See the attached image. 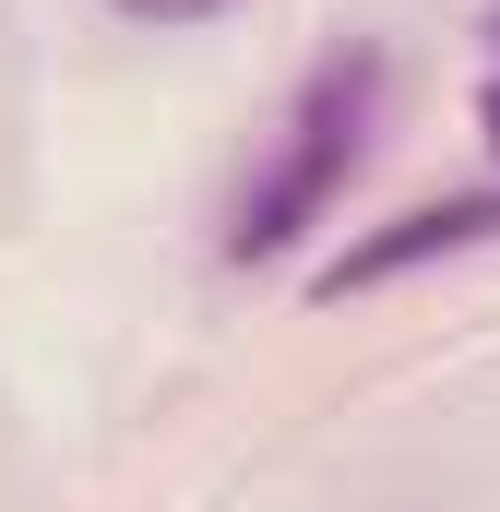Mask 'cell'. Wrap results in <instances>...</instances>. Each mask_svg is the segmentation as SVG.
<instances>
[{"instance_id": "6da1fadb", "label": "cell", "mask_w": 500, "mask_h": 512, "mask_svg": "<svg viewBox=\"0 0 500 512\" xmlns=\"http://www.w3.org/2000/svg\"><path fill=\"white\" fill-rule=\"evenodd\" d=\"M370 120H381V48H322L310 60V84L286 96V120H274V155L250 167L239 215H227V262H286L334 203H346V179H358V155H370Z\"/></svg>"}, {"instance_id": "7a4b0ae2", "label": "cell", "mask_w": 500, "mask_h": 512, "mask_svg": "<svg viewBox=\"0 0 500 512\" xmlns=\"http://www.w3.org/2000/svg\"><path fill=\"white\" fill-rule=\"evenodd\" d=\"M500 239V191H453V203H417V215H393L381 239H346V251L310 274V298H346V286H393V274H417V262L441 251H477Z\"/></svg>"}, {"instance_id": "3957f363", "label": "cell", "mask_w": 500, "mask_h": 512, "mask_svg": "<svg viewBox=\"0 0 500 512\" xmlns=\"http://www.w3.org/2000/svg\"><path fill=\"white\" fill-rule=\"evenodd\" d=\"M108 12H120V24H155V36H167V24H215V12H239V0H108Z\"/></svg>"}, {"instance_id": "277c9868", "label": "cell", "mask_w": 500, "mask_h": 512, "mask_svg": "<svg viewBox=\"0 0 500 512\" xmlns=\"http://www.w3.org/2000/svg\"><path fill=\"white\" fill-rule=\"evenodd\" d=\"M477 143L500 155V24H489V72H477Z\"/></svg>"}]
</instances>
